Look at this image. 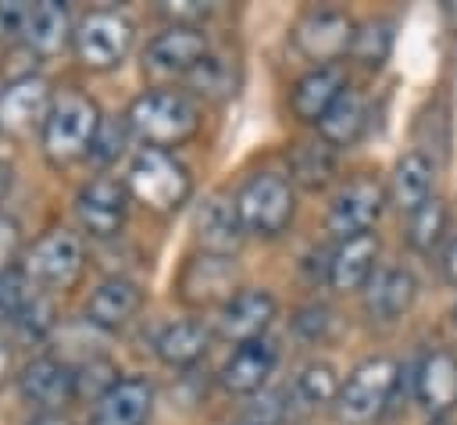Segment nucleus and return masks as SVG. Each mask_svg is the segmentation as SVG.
I'll return each mask as SVG.
<instances>
[{
  "label": "nucleus",
  "mask_w": 457,
  "mask_h": 425,
  "mask_svg": "<svg viewBox=\"0 0 457 425\" xmlns=\"http://www.w3.org/2000/svg\"><path fill=\"white\" fill-rule=\"evenodd\" d=\"M7 189H11V164L0 161V200L7 196Z\"/></svg>",
  "instance_id": "nucleus-44"
},
{
  "label": "nucleus",
  "mask_w": 457,
  "mask_h": 425,
  "mask_svg": "<svg viewBox=\"0 0 457 425\" xmlns=\"http://www.w3.org/2000/svg\"><path fill=\"white\" fill-rule=\"evenodd\" d=\"M382 207H386V189L375 179H353L336 193L328 207V232L336 239L364 236L378 221Z\"/></svg>",
  "instance_id": "nucleus-9"
},
{
  "label": "nucleus",
  "mask_w": 457,
  "mask_h": 425,
  "mask_svg": "<svg viewBox=\"0 0 457 425\" xmlns=\"http://www.w3.org/2000/svg\"><path fill=\"white\" fill-rule=\"evenodd\" d=\"M125 118H129V129L143 143H150V150L179 146L200 129L196 104L179 89H146L143 96L132 100Z\"/></svg>",
  "instance_id": "nucleus-1"
},
{
  "label": "nucleus",
  "mask_w": 457,
  "mask_h": 425,
  "mask_svg": "<svg viewBox=\"0 0 457 425\" xmlns=\"http://www.w3.org/2000/svg\"><path fill=\"white\" fill-rule=\"evenodd\" d=\"M389 46H393L389 21H368L364 29H357L350 50H353V57H357L364 68H382V61L389 57Z\"/></svg>",
  "instance_id": "nucleus-32"
},
{
  "label": "nucleus",
  "mask_w": 457,
  "mask_h": 425,
  "mask_svg": "<svg viewBox=\"0 0 457 425\" xmlns=\"http://www.w3.org/2000/svg\"><path fill=\"white\" fill-rule=\"evenodd\" d=\"M289 168H293V179H296L303 189H321V186H328L332 175H336V154H332L328 143H300V146L293 150Z\"/></svg>",
  "instance_id": "nucleus-28"
},
{
  "label": "nucleus",
  "mask_w": 457,
  "mask_h": 425,
  "mask_svg": "<svg viewBox=\"0 0 457 425\" xmlns=\"http://www.w3.org/2000/svg\"><path fill=\"white\" fill-rule=\"evenodd\" d=\"M129 118L125 114H111V118H104L100 121V129H96V139H93V146H89V157L96 161V164H111V161H118L121 154H125V143H129Z\"/></svg>",
  "instance_id": "nucleus-33"
},
{
  "label": "nucleus",
  "mask_w": 457,
  "mask_h": 425,
  "mask_svg": "<svg viewBox=\"0 0 457 425\" xmlns=\"http://www.w3.org/2000/svg\"><path fill=\"white\" fill-rule=\"evenodd\" d=\"M418 296V282L407 268H378L371 282L364 286V311L371 321H396L400 314L411 311Z\"/></svg>",
  "instance_id": "nucleus-21"
},
{
  "label": "nucleus",
  "mask_w": 457,
  "mask_h": 425,
  "mask_svg": "<svg viewBox=\"0 0 457 425\" xmlns=\"http://www.w3.org/2000/svg\"><path fill=\"white\" fill-rule=\"evenodd\" d=\"M68 39H75L68 7L57 4V0L32 4L29 25H25V43H29L32 50H39V54H54V50H61Z\"/></svg>",
  "instance_id": "nucleus-26"
},
{
  "label": "nucleus",
  "mask_w": 457,
  "mask_h": 425,
  "mask_svg": "<svg viewBox=\"0 0 457 425\" xmlns=\"http://www.w3.org/2000/svg\"><path fill=\"white\" fill-rule=\"evenodd\" d=\"M343 93H346L343 71L332 68V64H318L314 71H307V75L293 86L289 107H293V114H296L300 121H321Z\"/></svg>",
  "instance_id": "nucleus-22"
},
{
  "label": "nucleus",
  "mask_w": 457,
  "mask_h": 425,
  "mask_svg": "<svg viewBox=\"0 0 457 425\" xmlns=\"http://www.w3.org/2000/svg\"><path fill=\"white\" fill-rule=\"evenodd\" d=\"M18 332L21 336H29V339H39V336H46L50 329H54V304L43 296V293H36L32 296V304L18 314Z\"/></svg>",
  "instance_id": "nucleus-35"
},
{
  "label": "nucleus",
  "mask_w": 457,
  "mask_h": 425,
  "mask_svg": "<svg viewBox=\"0 0 457 425\" xmlns=\"http://www.w3.org/2000/svg\"><path fill=\"white\" fill-rule=\"evenodd\" d=\"M364 121H368V111H364L361 93L346 89L332 104V111L318 121V129H321V139L325 143H332V146H353L361 139V132H364Z\"/></svg>",
  "instance_id": "nucleus-27"
},
{
  "label": "nucleus",
  "mask_w": 457,
  "mask_h": 425,
  "mask_svg": "<svg viewBox=\"0 0 457 425\" xmlns=\"http://www.w3.org/2000/svg\"><path fill=\"white\" fill-rule=\"evenodd\" d=\"M439 268H443V279H446L450 286H457V239H450V243H446Z\"/></svg>",
  "instance_id": "nucleus-41"
},
{
  "label": "nucleus",
  "mask_w": 457,
  "mask_h": 425,
  "mask_svg": "<svg viewBox=\"0 0 457 425\" xmlns=\"http://www.w3.org/2000/svg\"><path fill=\"white\" fill-rule=\"evenodd\" d=\"M375 261H378V236L375 232L339 239V246L328 257V286L339 293L364 289L375 275Z\"/></svg>",
  "instance_id": "nucleus-20"
},
{
  "label": "nucleus",
  "mask_w": 457,
  "mask_h": 425,
  "mask_svg": "<svg viewBox=\"0 0 457 425\" xmlns=\"http://www.w3.org/2000/svg\"><path fill=\"white\" fill-rule=\"evenodd\" d=\"M396 382H400V364L393 357H368L361 361L339 396H336V414L343 425H371L393 400L396 393Z\"/></svg>",
  "instance_id": "nucleus-3"
},
{
  "label": "nucleus",
  "mask_w": 457,
  "mask_h": 425,
  "mask_svg": "<svg viewBox=\"0 0 457 425\" xmlns=\"http://www.w3.org/2000/svg\"><path fill=\"white\" fill-rule=\"evenodd\" d=\"M18 250H21V229H18V221L7 218V214H0V275L11 271Z\"/></svg>",
  "instance_id": "nucleus-39"
},
{
  "label": "nucleus",
  "mask_w": 457,
  "mask_h": 425,
  "mask_svg": "<svg viewBox=\"0 0 457 425\" xmlns=\"http://www.w3.org/2000/svg\"><path fill=\"white\" fill-rule=\"evenodd\" d=\"M71 43H75V57L86 68L107 71L125 61V54L132 46V21L121 18L118 11H93L79 21Z\"/></svg>",
  "instance_id": "nucleus-6"
},
{
  "label": "nucleus",
  "mask_w": 457,
  "mask_h": 425,
  "mask_svg": "<svg viewBox=\"0 0 457 425\" xmlns=\"http://www.w3.org/2000/svg\"><path fill=\"white\" fill-rule=\"evenodd\" d=\"M453 332H457V311H453Z\"/></svg>",
  "instance_id": "nucleus-45"
},
{
  "label": "nucleus",
  "mask_w": 457,
  "mask_h": 425,
  "mask_svg": "<svg viewBox=\"0 0 457 425\" xmlns=\"http://www.w3.org/2000/svg\"><path fill=\"white\" fill-rule=\"evenodd\" d=\"M143 304V289L132 279H107L86 300V321L96 329H121Z\"/></svg>",
  "instance_id": "nucleus-23"
},
{
  "label": "nucleus",
  "mask_w": 457,
  "mask_h": 425,
  "mask_svg": "<svg viewBox=\"0 0 457 425\" xmlns=\"http://www.w3.org/2000/svg\"><path fill=\"white\" fill-rule=\"evenodd\" d=\"M353 36L357 29L343 11H311L296 25L293 43L307 61H336L353 46Z\"/></svg>",
  "instance_id": "nucleus-12"
},
{
  "label": "nucleus",
  "mask_w": 457,
  "mask_h": 425,
  "mask_svg": "<svg viewBox=\"0 0 457 425\" xmlns=\"http://www.w3.org/2000/svg\"><path fill=\"white\" fill-rule=\"evenodd\" d=\"M414 396L432 421L453 411L457 404V357L450 350H432L414 371Z\"/></svg>",
  "instance_id": "nucleus-17"
},
{
  "label": "nucleus",
  "mask_w": 457,
  "mask_h": 425,
  "mask_svg": "<svg viewBox=\"0 0 457 425\" xmlns=\"http://www.w3.org/2000/svg\"><path fill=\"white\" fill-rule=\"evenodd\" d=\"M36 282L25 275V271H18V268H11V271H4L0 275V321H18V314L32 304V296H36V289H32Z\"/></svg>",
  "instance_id": "nucleus-34"
},
{
  "label": "nucleus",
  "mask_w": 457,
  "mask_h": 425,
  "mask_svg": "<svg viewBox=\"0 0 457 425\" xmlns=\"http://www.w3.org/2000/svg\"><path fill=\"white\" fill-rule=\"evenodd\" d=\"M328 321H332V314H328V307H321V304H311V307H303V311L293 318L296 332L307 336V339H321L325 329H328Z\"/></svg>",
  "instance_id": "nucleus-38"
},
{
  "label": "nucleus",
  "mask_w": 457,
  "mask_h": 425,
  "mask_svg": "<svg viewBox=\"0 0 457 425\" xmlns=\"http://www.w3.org/2000/svg\"><path fill=\"white\" fill-rule=\"evenodd\" d=\"M125 186L143 207H150L157 214H175L193 193L189 168L179 157H171L168 150H150V146L132 157Z\"/></svg>",
  "instance_id": "nucleus-2"
},
{
  "label": "nucleus",
  "mask_w": 457,
  "mask_h": 425,
  "mask_svg": "<svg viewBox=\"0 0 457 425\" xmlns=\"http://www.w3.org/2000/svg\"><path fill=\"white\" fill-rule=\"evenodd\" d=\"M432 425H443V421H432Z\"/></svg>",
  "instance_id": "nucleus-46"
},
{
  "label": "nucleus",
  "mask_w": 457,
  "mask_h": 425,
  "mask_svg": "<svg viewBox=\"0 0 457 425\" xmlns=\"http://www.w3.org/2000/svg\"><path fill=\"white\" fill-rule=\"evenodd\" d=\"M29 425H71V421L61 418V414H39V418H32Z\"/></svg>",
  "instance_id": "nucleus-43"
},
{
  "label": "nucleus",
  "mask_w": 457,
  "mask_h": 425,
  "mask_svg": "<svg viewBox=\"0 0 457 425\" xmlns=\"http://www.w3.org/2000/svg\"><path fill=\"white\" fill-rule=\"evenodd\" d=\"M82 239L68 229H50L46 236H39L29 250V261H25V275L39 286H50V289H68L79 271H82Z\"/></svg>",
  "instance_id": "nucleus-7"
},
{
  "label": "nucleus",
  "mask_w": 457,
  "mask_h": 425,
  "mask_svg": "<svg viewBox=\"0 0 457 425\" xmlns=\"http://www.w3.org/2000/svg\"><path fill=\"white\" fill-rule=\"evenodd\" d=\"M446 232V204L439 196H432L425 207H418L411 214V225H407V243L418 250V254H432L436 243L443 239Z\"/></svg>",
  "instance_id": "nucleus-30"
},
{
  "label": "nucleus",
  "mask_w": 457,
  "mask_h": 425,
  "mask_svg": "<svg viewBox=\"0 0 457 425\" xmlns=\"http://www.w3.org/2000/svg\"><path fill=\"white\" fill-rule=\"evenodd\" d=\"M186 79H189L193 93H200V96H207V100H225V96L236 93V64H232L228 57L207 54Z\"/></svg>",
  "instance_id": "nucleus-29"
},
{
  "label": "nucleus",
  "mask_w": 457,
  "mask_h": 425,
  "mask_svg": "<svg viewBox=\"0 0 457 425\" xmlns=\"http://www.w3.org/2000/svg\"><path fill=\"white\" fill-rule=\"evenodd\" d=\"M282 400H286L282 389L261 393V396L253 400V407L246 411V425H278V421L286 418V407H289V404H282Z\"/></svg>",
  "instance_id": "nucleus-36"
},
{
  "label": "nucleus",
  "mask_w": 457,
  "mask_h": 425,
  "mask_svg": "<svg viewBox=\"0 0 457 425\" xmlns=\"http://www.w3.org/2000/svg\"><path fill=\"white\" fill-rule=\"evenodd\" d=\"M275 361H278V346H275L268 336L250 339V343H239V346L232 350V357L221 364L218 382H221L228 393H257V389L268 382Z\"/></svg>",
  "instance_id": "nucleus-19"
},
{
  "label": "nucleus",
  "mask_w": 457,
  "mask_h": 425,
  "mask_svg": "<svg viewBox=\"0 0 457 425\" xmlns=\"http://www.w3.org/2000/svg\"><path fill=\"white\" fill-rule=\"evenodd\" d=\"M236 264L232 257L218 254H200L189 257L182 275H179V296L186 304H214V300H232L236 293Z\"/></svg>",
  "instance_id": "nucleus-15"
},
{
  "label": "nucleus",
  "mask_w": 457,
  "mask_h": 425,
  "mask_svg": "<svg viewBox=\"0 0 457 425\" xmlns=\"http://www.w3.org/2000/svg\"><path fill=\"white\" fill-rule=\"evenodd\" d=\"M207 57V39L196 25H171L150 39L143 64L157 75H189Z\"/></svg>",
  "instance_id": "nucleus-13"
},
{
  "label": "nucleus",
  "mask_w": 457,
  "mask_h": 425,
  "mask_svg": "<svg viewBox=\"0 0 457 425\" xmlns=\"http://www.w3.org/2000/svg\"><path fill=\"white\" fill-rule=\"evenodd\" d=\"M271 318H275V296L268 289H239L228 304H221L218 336L239 346V343L261 339Z\"/></svg>",
  "instance_id": "nucleus-16"
},
{
  "label": "nucleus",
  "mask_w": 457,
  "mask_h": 425,
  "mask_svg": "<svg viewBox=\"0 0 457 425\" xmlns=\"http://www.w3.org/2000/svg\"><path fill=\"white\" fill-rule=\"evenodd\" d=\"M239 425H246V421H239Z\"/></svg>",
  "instance_id": "nucleus-47"
},
{
  "label": "nucleus",
  "mask_w": 457,
  "mask_h": 425,
  "mask_svg": "<svg viewBox=\"0 0 457 425\" xmlns=\"http://www.w3.org/2000/svg\"><path fill=\"white\" fill-rule=\"evenodd\" d=\"M21 400L43 414H57L79 389H75V368H68L57 357H36L18 375Z\"/></svg>",
  "instance_id": "nucleus-11"
},
{
  "label": "nucleus",
  "mask_w": 457,
  "mask_h": 425,
  "mask_svg": "<svg viewBox=\"0 0 457 425\" xmlns=\"http://www.w3.org/2000/svg\"><path fill=\"white\" fill-rule=\"evenodd\" d=\"M7 375H11V346H7V339L0 336V386L7 382Z\"/></svg>",
  "instance_id": "nucleus-42"
},
{
  "label": "nucleus",
  "mask_w": 457,
  "mask_h": 425,
  "mask_svg": "<svg viewBox=\"0 0 457 425\" xmlns=\"http://www.w3.org/2000/svg\"><path fill=\"white\" fill-rule=\"evenodd\" d=\"M154 407V386L143 375L118 379L93 407L89 425H143Z\"/></svg>",
  "instance_id": "nucleus-18"
},
{
  "label": "nucleus",
  "mask_w": 457,
  "mask_h": 425,
  "mask_svg": "<svg viewBox=\"0 0 457 425\" xmlns=\"http://www.w3.org/2000/svg\"><path fill=\"white\" fill-rule=\"evenodd\" d=\"M54 111V96L46 79L39 75H18L0 89V129L11 136H29L46 125Z\"/></svg>",
  "instance_id": "nucleus-8"
},
{
  "label": "nucleus",
  "mask_w": 457,
  "mask_h": 425,
  "mask_svg": "<svg viewBox=\"0 0 457 425\" xmlns=\"http://www.w3.org/2000/svg\"><path fill=\"white\" fill-rule=\"evenodd\" d=\"M100 114L93 107V100L79 96V93H64L61 100H54V111L43 125V150L54 164H71L79 157L89 154L96 129H100Z\"/></svg>",
  "instance_id": "nucleus-4"
},
{
  "label": "nucleus",
  "mask_w": 457,
  "mask_h": 425,
  "mask_svg": "<svg viewBox=\"0 0 457 425\" xmlns=\"http://www.w3.org/2000/svg\"><path fill=\"white\" fill-rule=\"evenodd\" d=\"M29 14H32V4H25V0H4L0 4V39L25 36Z\"/></svg>",
  "instance_id": "nucleus-37"
},
{
  "label": "nucleus",
  "mask_w": 457,
  "mask_h": 425,
  "mask_svg": "<svg viewBox=\"0 0 457 425\" xmlns=\"http://www.w3.org/2000/svg\"><path fill=\"white\" fill-rule=\"evenodd\" d=\"M389 200L403 214H414L418 207H425L432 200V161L425 154L411 150L396 161L393 179H389Z\"/></svg>",
  "instance_id": "nucleus-24"
},
{
  "label": "nucleus",
  "mask_w": 457,
  "mask_h": 425,
  "mask_svg": "<svg viewBox=\"0 0 457 425\" xmlns=\"http://www.w3.org/2000/svg\"><path fill=\"white\" fill-rule=\"evenodd\" d=\"M207 343H211V329L204 321H196V318H186V321L168 325L157 336L154 346H157V357L168 368H189L207 354Z\"/></svg>",
  "instance_id": "nucleus-25"
},
{
  "label": "nucleus",
  "mask_w": 457,
  "mask_h": 425,
  "mask_svg": "<svg viewBox=\"0 0 457 425\" xmlns=\"http://www.w3.org/2000/svg\"><path fill=\"white\" fill-rule=\"evenodd\" d=\"M161 14H168L175 25H193L196 18H207L211 14V4H200V0H179V4H161Z\"/></svg>",
  "instance_id": "nucleus-40"
},
{
  "label": "nucleus",
  "mask_w": 457,
  "mask_h": 425,
  "mask_svg": "<svg viewBox=\"0 0 457 425\" xmlns=\"http://www.w3.org/2000/svg\"><path fill=\"white\" fill-rule=\"evenodd\" d=\"M236 207H239V218H243L246 232L278 236V232H286V225L293 221V211H296L293 186L282 175H271V171L250 175L243 182V189L236 193Z\"/></svg>",
  "instance_id": "nucleus-5"
},
{
  "label": "nucleus",
  "mask_w": 457,
  "mask_h": 425,
  "mask_svg": "<svg viewBox=\"0 0 457 425\" xmlns=\"http://www.w3.org/2000/svg\"><path fill=\"white\" fill-rule=\"evenodd\" d=\"M243 218H239V207L236 200H225V196H207L200 207H196V218H193V236L196 243L204 246V254H218V257H232L243 243Z\"/></svg>",
  "instance_id": "nucleus-14"
},
{
  "label": "nucleus",
  "mask_w": 457,
  "mask_h": 425,
  "mask_svg": "<svg viewBox=\"0 0 457 425\" xmlns=\"http://www.w3.org/2000/svg\"><path fill=\"white\" fill-rule=\"evenodd\" d=\"M339 379H336V371H332V364H325V361H314V364H307L300 375H296V382H293V393L307 404V407H325V404H336V396H339Z\"/></svg>",
  "instance_id": "nucleus-31"
},
{
  "label": "nucleus",
  "mask_w": 457,
  "mask_h": 425,
  "mask_svg": "<svg viewBox=\"0 0 457 425\" xmlns=\"http://www.w3.org/2000/svg\"><path fill=\"white\" fill-rule=\"evenodd\" d=\"M125 211H129V186H121L118 179H93L75 196L79 225L96 239L118 236L125 225Z\"/></svg>",
  "instance_id": "nucleus-10"
}]
</instances>
